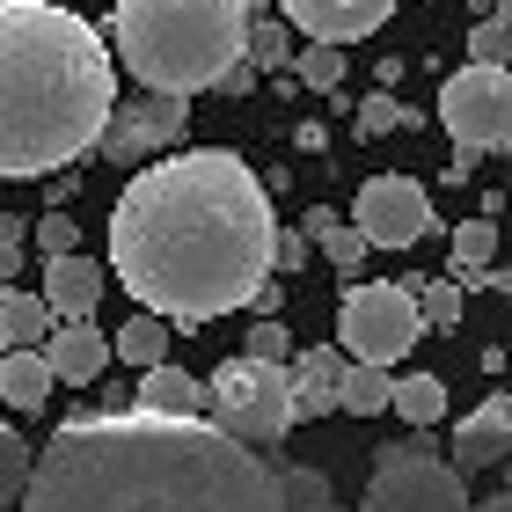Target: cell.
Returning <instances> with one entry per match:
<instances>
[{
	"instance_id": "obj_26",
	"label": "cell",
	"mask_w": 512,
	"mask_h": 512,
	"mask_svg": "<svg viewBox=\"0 0 512 512\" xmlns=\"http://www.w3.org/2000/svg\"><path fill=\"white\" fill-rule=\"evenodd\" d=\"M293 74H300V88H337L344 81V44L308 37V44H300V59H293Z\"/></svg>"
},
{
	"instance_id": "obj_5",
	"label": "cell",
	"mask_w": 512,
	"mask_h": 512,
	"mask_svg": "<svg viewBox=\"0 0 512 512\" xmlns=\"http://www.w3.org/2000/svg\"><path fill=\"white\" fill-rule=\"evenodd\" d=\"M205 417L220 432L249 439V447H278L300 425V395H293V366L278 359H227L213 381H205Z\"/></svg>"
},
{
	"instance_id": "obj_28",
	"label": "cell",
	"mask_w": 512,
	"mask_h": 512,
	"mask_svg": "<svg viewBox=\"0 0 512 512\" xmlns=\"http://www.w3.org/2000/svg\"><path fill=\"white\" fill-rule=\"evenodd\" d=\"M498 256V227L491 220H461L454 227V271H483Z\"/></svg>"
},
{
	"instance_id": "obj_23",
	"label": "cell",
	"mask_w": 512,
	"mask_h": 512,
	"mask_svg": "<svg viewBox=\"0 0 512 512\" xmlns=\"http://www.w3.org/2000/svg\"><path fill=\"white\" fill-rule=\"evenodd\" d=\"M249 59H256V74H286V66L300 59V44L286 22H271V15H249Z\"/></svg>"
},
{
	"instance_id": "obj_6",
	"label": "cell",
	"mask_w": 512,
	"mask_h": 512,
	"mask_svg": "<svg viewBox=\"0 0 512 512\" xmlns=\"http://www.w3.org/2000/svg\"><path fill=\"white\" fill-rule=\"evenodd\" d=\"M425 337V308H417V286H381V278H359L337 308V344L352 359L395 366L403 352H417Z\"/></svg>"
},
{
	"instance_id": "obj_27",
	"label": "cell",
	"mask_w": 512,
	"mask_h": 512,
	"mask_svg": "<svg viewBox=\"0 0 512 512\" xmlns=\"http://www.w3.org/2000/svg\"><path fill=\"white\" fill-rule=\"evenodd\" d=\"M417 286V308H425V330H454L461 322V286L454 278H410Z\"/></svg>"
},
{
	"instance_id": "obj_24",
	"label": "cell",
	"mask_w": 512,
	"mask_h": 512,
	"mask_svg": "<svg viewBox=\"0 0 512 512\" xmlns=\"http://www.w3.org/2000/svg\"><path fill=\"white\" fill-rule=\"evenodd\" d=\"M403 425H439V410H447V388H439L432 374H403L395 381V403H388Z\"/></svg>"
},
{
	"instance_id": "obj_16",
	"label": "cell",
	"mask_w": 512,
	"mask_h": 512,
	"mask_svg": "<svg viewBox=\"0 0 512 512\" xmlns=\"http://www.w3.org/2000/svg\"><path fill=\"white\" fill-rule=\"evenodd\" d=\"M52 359H44V344H22V352H0V403L8 410H44L52 403Z\"/></svg>"
},
{
	"instance_id": "obj_29",
	"label": "cell",
	"mask_w": 512,
	"mask_h": 512,
	"mask_svg": "<svg viewBox=\"0 0 512 512\" xmlns=\"http://www.w3.org/2000/svg\"><path fill=\"white\" fill-rule=\"evenodd\" d=\"M505 52H512V22L483 15L476 30H469V59H483V66H505Z\"/></svg>"
},
{
	"instance_id": "obj_36",
	"label": "cell",
	"mask_w": 512,
	"mask_h": 512,
	"mask_svg": "<svg viewBox=\"0 0 512 512\" xmlns=\"http://www.w3.org/2000/svg\"><path fill=\"white\" fill-rule=\"evenodd\" d=\"M8 278H15V264H0V300H8V293H15V286H8Z\"/></svg>"
},
{
	"instance_id": "obj_14",
	"label": "cell",
	"mask_w": 512,
	"mask_h": 512,
	"mask_svg": "<svg viewBox=\"0 0 512 512\" xmlns=\"http://www.w3.org/2000/svg\"><path fill=\"white\" fill-rule=\"evenodd\" d=\"M110 352H118V337H103V330H96L88 315L59 322V330L44 337V359H52V374H59V381H96Z\"/></svg>"
},
{
	"instance_id": "obj_13",
	"label": "cell",
	"mask_w": 512,
	"mask_h": 512,
	"mask_svg": "<svg viewBox=\"0 0 512 512\" xmlns=\"http://www.w3.org/2000/svg\"><path fill=\"white\" fill-rule=\"evenodd\" d=\"M44 300L59 308V322H74V315H96V308H103V264H88L81 249H66V256H44Z\"/></svg>"
},
{
	"instance_id": "obj_37",
	"label": "cell",
	"mask_w": 512,
	"mask_h": 512,
	"mask_svg": "<svg viewBox=\"0 0 512 512\" xmlns=\"http://www.w3.org/2000/svg\"><path fill=\"white\" fill-rule=\"evenodd\" d=\"M491 15H498V22H512V0H491Z\"/></svg>"
},
{
	"instance_id": "obj_1",
	"label": "cell",
	"mask_w": 512,
	"mask_h": 512,
	"mask_svg": "<svg viewBox=\"0 0 512 512\" xmlns=\"http://www.w3.org/2000/svg\"><path fill=\"white\" fill-rule=\"evenodd\" d=\"M271 191L235 147H183L139 161V176L110 205V271L139 308L183 322H213L249 308L271 278Z\"/></svg>"
},
{
	"instance_id": "obj_31",
	"label": "cell",
	"mask_w": 512,
	"mask_h": 512,
	"mask_svg": "<svg viewBox=\"0 0 512 512\" xmlns=\"http://www.w3.org/2000/svg\"><path fill=\"white\" fill-rule=\"evenodd\" d=\"M242 344H249V359H278V366L293 359V337H286V322H271V315L256 322V330H249Z\"/></svg>"
},
{
	"instance_id": "obj_9",
	"label": "cell",
	"mask_w": 512,
	"mask_h": 512,
	"mask_svg": "<svg viewBox=\"0 0 512 512\" xmlns=\"http://www.w3.org/2000/svg\"><path fill=\"white\" fill-rule=\"evenodd\" d=\"M191 132V110L183 96L169 88H147L139 103H118L103 125V161H118V169H139V161H154L161 147H176V139Z\"/></svg>"
},
{
	"instance_id": "obj_22",
	"label": "cell",
	"mask_w": 512,
	"mask_h": 512,
	"mask_svg": "<svg viewBox=\"0 0 512 512\" xmlns=\"http://www.w3.org/2000/svg\"><path fill=\"white\" fill-rule=\"evenodd\" d=\"M278 498H286V512H337V491H330V476H322V469H308V461L278 469Z\"/></svg>"
},
{
	"instance_id": "obj_3",
	"label": "cell",
	"mask_w": 512,
	"mask_h": 512,
	"mask_svg": "<svg viewBox=\"0 0 512 512\" xmlns=\"http://www.w3.org/2000/svg\"><path fill=\"white\" fill-rule=\"evenodd\" d=\"M118 66L103 30L52 0H0V176L30 183L103 147Z\"/></svg>"
},
{
	"instance_id": "obj_15",
	"label": "cell",
	"mask_w": 512,
	"mask_h": 512,
	"mask_svg": "<svg viewBox=\"0 0 512 512\" xmlns=\"http://www.w3.org/2000/svg\"><path fill=\"white\" fill-rule=\"evenodd\" d=\"M344 366H352V352H344V344H315V352H300V359H293L300 425H308V417H330V410H344V403H337V388H344Z\"/></svg>"
},
{
	"instance_id": "obj_17",
	"label": "cell",
	"mask_w": 512,
	"mask_h": 512,
	"mask_svg": "<svg viewBox=\"0 0 512 512\" xmlns=\"http://www.w3.org/2000/svg\"><path fill=\"white\" fill-rule=\"evenodd\" d=\"M139 410H161V417H198L205 410V381H191L183 366H139V395H132Z\"/></svg>"
},
{
	"instance_id": "obj_18",
	"label": "cell",
	"mask_w": 512,
	"mask_h": 512,
	"mask_svg": "<svg viewBox=\"0 0 512 512\" xmlns=\"http://www.w3.org/2000/svg\"><path fill=\"white\" fill-rule=\"evenodd\" d=\"M59 330V308L44 293H8L0 300V352H22V344H44Z\"/></svg>"
},
{
	"instance_id": "obj_2",
	"label": "cell",
	"mask_w": 512,
	"mask_h": 512,
	"mask_svg": "<svg viewBox=\"0 0 512 512\" xmlns=\"http://www.w3.org/2000/svg\"><path fill=\"white\" fill-rule=\"evenodd\" d=\"M22 512H286L278 469L213 417L88 410L44 439Z\"/></svg>"
},
{
	"instance_id": "obj_7",
	"label": "cell",
	"mask_w": 512,
	"mask_h": 512,
	"mask_svg": "<svg viewBox=\"0 0 512 512\" xmlns=\"http://www.w3.org/2000/svg\"><path fill=\"white\" fill-rule=\"evenodd\" d=\"M359 512H476V498L454 461L417 454V447H381Z\"/></svg>"
},
{
	"instance_id": "obj_11",
	"label": "cell",
	"mask_w": 512,
	"mask_h": 512,
	"mask_svg": "<svg viewBox=\"0 0 512 512\" xmlns=\"http://www.w3.org/2000/svg\"><path fill=\"white\" fill-rule=\"evenodd\" d=\"M278 15H286L300 37L359 44V37H374L381 22L395 15V0H278Z\"/></svg>"
},
{
	"instance_id": "obj_12",
	"label": "cell",
	"mask_w": 512,
	"mask_h": 512,
	"mask_svg": "<svg viewBox=\"0 0 512 512\" xmlns=\"http://www.w3.org/2000/svg\"><path fill=\"white\" fill-rule=\"evenodd\" d=\"M512 461V395H491L454 425V469H498Z\"/></svg>"
},
{
	"instance_id": "obj_30",
	"label": "cell",
	"mask_w": 512,
	"mask_h": 512,
	"mask_svg": "<svg viewBox=\"0 0 512 512\" xmlns=\"http://www.w3.org/2000/svg\"><path fill=\"white\" fill-rule=\"evenodd\" d=\"M395 125H410V110L395 103L388 88H381V96H366V103H359V132H366V139H381V132H395Z\"/></svg>"
},
{
	"instance_id": "obj_35",
	"label": "cell",
	"mask_w": 512,
	"mask_h": 512,
	"mask_svg": "<svg viewBox=\"0 0 512 512\" xmlns=\"http://www.w3.org/2000/svg\"><path fill=\"white\" fill-rule=\"evenodd\" d=\"M476 512H512V491H498V498H483Z\"/></svg>"
},
{
	"instance_id": "obj_20",
	"label": "cell",
	"mask_w": 512,
	"mask_h": 512,
	"mask_svg": "<svg viewBox=\"0 0 512 512\" xmlns=\"http://www.w3.org/2000/svg\"><path fill=\"white\" fill-rule=\"evenodd\" d=\"M337 403L352 410V417H381V410L395 403V366L352 359V366H344V388H337Z\"/></svg>"
},
{
	"instance_id": "obj_25",
	"label": "cell",
	"mask_w": 512,
	"mask_h": 512,
	"mask_svg": "<svg viewBox=\"0 0 512 512\" xmlns=\"http://www.w3.org/2000/svg\"><path fill=\"white\" fill-rule=\"evenodd\" d=\"M30 469H37L30 439H22L15 425H0V505H22V491H30Z\"/></svg>"
},
{
	"instance_id": "obj_8",
	"label": "cell",
	"mask_w": 512,
	"mask_h": 512,
	"mask_svg": "<svg viewBox=\"0 0 512 512\" xmlns=\"http://www.w3.org/2000/svg\"><path fill=\"white\" fill-rule=\"evenodd\" d=\"M439 125L454 147H512V66H483L469 59L461 74L439 88Z\"/></svg>"
},
{
	"instance_id": "obj_33",
	"label": "cell",
	"mask_w": 512,
	"mask_h": 512,
	"mask_svg": "<svg viewBox=\"0 0 512 512\" xmlns=\"http://www.w3.org/2000/svg\"><path fill=\"white\" fill-rule=\"evenodd\" d=\"M308 249H315L308 227H286V235H278V249H271V264H278V271H300V264H308Z\"/></svg>"
},
{
	"instance_id": "obj_21",
	"label": "cell",
	"mask_w": 512,
	"mask_h": 512,
	"mask_svg": "<svg viewBox=\"0 0 512 512\" xmlns=\"http://www.w3.org/2000/svg\"><path fill=\"white\" fill-rule=\"evenodd\" d=\"M161 352H169V315L139 308L125 330H118V359H125V366H161Z\"/></svg>"
},
{
	"instance_id": "obj_4",
	"label": "cell",
	"mask_w": 512,
	"mask_h": 512,
	"mask_svg": "<svg viewBox=\"0 0 512 512\" xmlns=\"http://www.w3.org/2000/svg\"><path fill=\"white\" fill-rule=\"evenodd\" d=\"M110 30L147 88L198 96L220 88L235 59H249V0H118Z\"/></svg>"
},
{
	"instance_id": "obj_19",
	"label": "cell",
	"mask_w": 512,
	"mask_h": 512,
	"mask_svg": "<svg viewBox=\"0 0 512 512\" xmlns=\"http://www.w3.org/2000/svg\"><path fill=\"white\" fill-rule=\"evenodd\" d=\"M300 227L315 235V249L330 256L337 271H359V264H366V249H374V242H366V227H359V220H337L330 205H315V213L300 220Z\"/></svg>"
},
{
	"instance_id": "obj_10",
	"label": "cell",
	"mask_w": 512,
	"mask_h": 512,
	"mask_svg": "<svg viewBox=\"0 0 512 512\" xmlns=\"http://www.w3.org/2000/svg\"><path fill=\"white\" fill-rule=\"evenodd\" d=\"M352 220L366 227L374 249H417L432 235V198L410 176H366L359 198H352Z\"/></svg>"
},
{
	"instance_id": "obj_32",
	"label": "cell",
	"mask_w": 512,
	"mask_h": 512,
	"mask_svg": "<svg viewBox=\"0 0 512 512\" xmlns=\"http://www.w3.org/2000/svg\"><path fill=\"white\" fill-rule=\"evenodd\" d=\"M37 249H44V256H66V249H81V227L66 220V213H44V220H37Z\"/></svg>"
},
{
	"instance_id": "obj_34",
	"label": "cell",
	"mask_w": 512,
	"mask_h": 512,
	"mask_svg": "<svg viewBox=\"0 0 512 512\" xmlns=\"http://www.w3.org/2000/svg\"><path fill=\"white\" fill-rule=\"evenodd\" d=\"M22 235H30V220H22V213H0V264H15V256H22Z\"/></svg>"
}]
</instances>
